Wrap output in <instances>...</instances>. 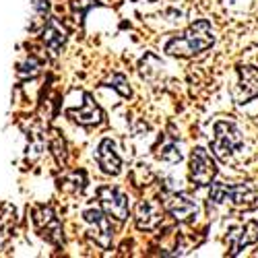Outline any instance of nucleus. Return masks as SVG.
Returning a JSON list of instances; mask_svg holds the SVG:
<instances>
[{
  "label": "nucleus",
  "instance_id": "obj_1",
  "mask_svg": "<svg viewBox=\"0 0 258 258\" xmlns=\"http://www.w3.org/2000/svg\"><path fill=\"white\" fill-rule=\"evenodd\" d=\"M213 44H215L213 27H211L209 21L201 19V21H195L180 37L169 39L167 46H165V52L171 56L188 58V56H197V54L209 50Z\"/></svg>",
  "mask_w": 258,
  "mask_h": 258
},
{
  "label": "nucleus",
  "instance_id": "obj_2",
  "mask_svg": "<svg viewBox=\"0 0 258 258\" xmlns=\"http://www.w3.org/2000/svg\"><path fill=\"white\" fill-rule=\"evenodd\" d=\"M209 186H211L209 203H213V205L227 203L233 209H252L256 203V188L252 182H242V184L211 182Z\"/></svg>",
  "mask_w": 258,
  "mask_h": 258
},
{
  "label": "nucleus",
  "instance_id": "obj_3",
  "mask_svg": "<svg viewBox=\"0 0 258 258\" xmlns=\"http://www.w3.org/2000/svg\"><path fill=\"white\" fill-rule=\"evenodd\" d=\"M242 145H244L242 133L233 122L221 120V122L215 124V137H213V143H211V149H213L215 157L227 159L231 153H235L238 149H242Z\"/></svg>",
  "mask_w": 258,
  "mask_h": 258
},
{
  "label": "nucleus",
  "instance_id": "obj_4",
  "mask_svg": "<svg viewBox=\"0 0 258 258\" xmlns=\"http://www.w3.org/2000/svg\"><path fill=\"white\" fill-rule=\"evenodd\" d=\"M161 207L180 223H192L199 217V205L188 195L182 192H165L161 199Z\"/></svg>",
  "mask_w": 258,
  "mask_h": 258
},
{
  "label": "nucleus",
  "instance_id": "obj_5",
  "mask_svg": "<svg viewBox=\"0 0 258 258\" xmlns=\"http://www.w3.org/2000/svg\"><path fill=\"white\" fill-rule=\"evenodd\" d=\"M217 176V165L211 153L203 147H197L190 155V182L197 186H209Z\"/></svg>",
  "mask_w": 258,
  "mask_h": 258
},
{
  "label": "nucleus",
  "instance_id": "obj_6",
  "mask_svg": "<svg viewBox=\"0 0 258 258\" xmlns=\"http://www.w3.org/2000/svg\"><path fill=\"white\" fill-rule=\"evenodd\" d=\"M33 225L37 229V233L50 244H60L62 242V225L60 219L56 217V213L52 207L39 205L33 209Z\"/></svg>",
  "mask_w": 258,
  "mask_h": 258
},
{
  "label": "nucleus",
  "instance_id": "obj_7",
  "mask_svg": "<svg viewBox=\"0 0 258 258\" xmlns=\"http://www.w3.org/2000/svg\"><path fill=\"white\" fill-rule=\"evenodd\" d=\"M83 219L87 223V231L89 235L95 240L97 246L101 248H110L112 246V238H114V229H112V223H110V217L99 211V209H89L83 213Z\"/></svg>",
  "mask_w": 258,
  "mask_h": 258
},
{
  "label": "nucleus",
  "instance_id": "obj_8",
  "mask_svg": "<svg viewBox=\"0 0 258 258\" xmlns=\"http://www.w3.org/2000/svg\"><path fill=\"white\" fill-rule=\"evenodd\" d=\"M97 197H99V203H101V209L107 217H114L116 221H126L128 217V199L122 195L118 188H112V186H101L97 190Z\"/></svg>",
  "mask_w": 258,
  "mask_h": 258
},
{
  "label": "nucleus",
  "instance_id": "obj_9",
  "mask_svg": "<svg viewBox=\"0 0 258 258\" xmlns=\"http://www.w3.org/2000/svg\"><path fill=\"white\" fill-rule=\"evenodd\" d=\"M238 75L240 81L233 89V99L238 103H248L250 99H258V69L240 67Z\"/></svg>",
  "mask_w": 258,
  "mask_h": 258
},
{
  "label": "nucleus",
  "instance_id": "obj_10",
  "mask_svg": "<svg viewBox=\"0 0 258 258\" xmlns=\"http://www.w3.org/2000/svg\"><path fill=\"white\" fill-rule=\"evenodd\" d=\"M227 242H229V254L231 256H238L244 248L256 244L258 242V221H248L240 227L231 229L227 235Z\"/></svg>",
  "mask_w": 258,
  "mask_h": 258
},
{
  "label": "nucleus",
  "instance_id": "obj_11",
  "mask_svg": "<svg viewBox=\"0 0 258 258\" xmlns=\"http://www.w3.org/2000/svg\"><path fill=\"white\" fill-rule=\"evenodd\" d=\"M97 163L101 167L103 174L107 176H118L122 169V159L116 153V147L112 139H103L97 147Z\"/></svg>",
  "mask_w": 258,
  "mask_h": 258
},
{
  "label": "nucleus",
  "instance_id": "obj_12",
  "mask_svg": "<svg viewBox=\"0 0 258 258\" xmlns=\"http://www.w3.org/2000/svg\"><path fill=\"white\" fill-rule=\"evenodd\" d=\"M135 221L139 229H145V231L155 229L161 223V205L151 203V201H141L137 205Z\"/></svg>",
  "mask_w": 258,
  "mask_h": 258
},
{
  "label": "nucleus",
  "instance_id": "obj_13",
  "mask_svg": "<svg viewBox=\"0 0 258 258\" xmlns=\"http://www.w3.org/2000/svg\"><path fill=\"white\" fill-rule=\"evenodd\" d=\"M67 116H71L75 122H79V124H83V126H97V124L101 122V118H103L101 110L95 105V101L91 99V95H85L83 105L67 110Z\"/></svg>",
  "mask_w": 258,
  "mask_h": 258
},
{
  "label": "nucleus",
  "instance_id": "obj_14",
  "mask_svg": "<svg viewBox=\"0 0 258 258\" xmlns=\"http://www.w3.org/2000/svg\"><path fill=\"white\" fill-rule=\"evenodd\" d=\"M41 39H44V44L54 54H58L62 50V46L67 44V29H64L56 19H48L44 25V31H41Z\"/></svg>",
  "mask_w": 258,
  "mask_h": 258
},
{
  "label": "nucleus",
  "instance_id": "obj_15",
  "mask_svg": "<svg viewBox=\"0 0 258 258\" xmlns=\"http://www.w3.org/2000/svg\"><path fill=\"white\" fill-rule=\"evenodd\" d=\"M60 186L64 190L73 192V195H79V192H83L85 186H87V176H85V171H73V174L64 176L60 180Z\"/></svg>",
  "mask_w": 258,
  "mask_h": 258
},
{
  "label": "nucleus",
  "instance_id": "obj_16",
  "mask_svg": "<svg viewBox=\"0 0 258 258\" xmlns=\"http://www.w3.org/2000/svg\"><path fill=\"white\" fill-rule=\"evenodd\" d=\"M157 157L163 159V161H169V163H178L182 159V153H180V149L174 141H165L157 149Z\"/></svg>",
  "mask_w": 258,
  "mask_h": 258
},
{
  "label": "nucleus",
  "instance_id": "obj_17",
  "mask_svg": "<svg viewBox=\"0 0 258 258\" xmlns=\"http://www.w3.org/2000/svg\"><path fill=\"white\" fill-rule=\"evenodd\" d=\"M97 7V0H75L73 3V11H75V17L77 21H83V17L87 15L89 9Z\"/></svg>",
  "mask_w": 258,
  "mask_h": 258
},
{
  "label": "nucleus",
  "instance_id": "obj_18",
  "mask_svg": "<svg viewBox=\"0 0 258 258\" xmlns=\"http://www.w3.org/2000/svg\"><path fill=\"white\" fill-rule=\"evenodd\" d=\"M107 87H114L122 97H128V95H131V87L126 85L124 75H114V77L110 79V83H107Z\"/></svg>",
  "mask_w": 258,
  "mask_h": 258
},
{
  "label": "nucleus",
  "instance_id": "obj_19",
  "mask_svg": "<svg viewBox=\"0 0 258 258\" xmlns=\"http://www.w3.org/2000/svg\"><path fill=\"white\" fill-rule=\"evenodd\" d=\"M37 69H39V62L33 60V58H29L25 64H21V67H19V77H21V79L35 77V75H37Z\"/></svg>",
  "mask_w": 258,
  "mask_h": 258
}]
</instances>
